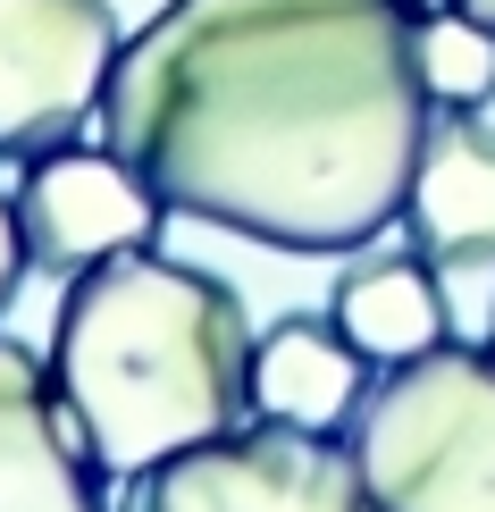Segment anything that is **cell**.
<instances>
[{
    "instance_id": "6da1fadb",
    "label": "cell",
    "mask_w": 495,
    "mask_h": 512,
    "mask_svg": "<svg viewBox=\"0 0 495 512\" xmlns=\"http://www.w3.org/2000/svg\"><path fill=\"white\" fill-rule=\"evenodd\" d=\"M428 0H160L126 34L101 143L177 219L344 261L403 227L428 143Z\"/></svg>"
},
{
    "instance_id": "7a4b0ae2",
    "label": "cell",
    "mask_w": 495,
    "mask_h": 512,
    "mask_svg": "<svg viewBox=\"0 0 495 512\" xmlns=\"http://www.w3.org/2000/svg\"><path fill=\"white\" fill-rule=\"evenodd\" d=\"M51 378L76 429L135 479L152 462L244 429L252 412V319L219 269L168 261V252H118L76 269L51 319Z\"/></svg>"
},
{
    "instance_id": "3957f363",
    "label": "cell",
    "mask_w": 495,
    "mask_h": 512,
    "mask_svg": "<svg viewBox=\"0 0 495 512\" xmlns=\"http://www.w3.org/2000/svg\"><path fill=\"white\" fill-rule=\"evenodd\" d=\"M353 471L370 512H495V336L395 361L353 412Z\"/></svg>"
},
{
    "instance_id": "277c9868",
    "label": "cell",
    "mask_w": 495,
    "mask_h": 512,
    "mask_svg": "<svg viewBox=\"0 0 495 512\" xmlns=\"http://www.w3.org/2000/svg\"><path fill=\"white\" fill-rule=\"evenodd\" d=\"M118 512H370L353 445L319 429H227L126 479Z\"/></svg>"
},
{
    "instance_id": "5b68a950",
    "label": "cell",
    "mask_w": 495,
    "mask_h": 512,
    "mask_svg": "<svg viewBox=\"0 0 495 512\" xmlns=\"http://www.w3.org/2000/svg\"><path fill=\"white\" fill-rule=\"evenodd\" d=\"M118 51L110 0H0V160H34L101 118Z\"/></svg>"
},
{
    "instance_id": "8992f818",
    "label": "cell",
    "mask_w": 495,
    "mask_h": 512,
    "mask_svg": "<svg viewBox=\"0 0 495 512\" xmlns=\"http://www.w3.org/2000/svg\"><path fill=\"white\" fill-rule=\"evenodd\" d=\"M17 219H26L34 269H101L118 252H152L168 202L126 168L110 143H42V152L17 168Z\"/></svg>"
},
{
    "instance_id": "52a82bcc",
    "label": "cell",
    "mask_w": 495,
    "mask_h": 512,
    "mask_svg": "<svg viewBox=\"0 0 495 512\" xmlns=\"http://www.w3.org/2000/svg\"><path fill=\"white\" fill-rule=\"evenodd\" d=\"M0 512H110V462L76 429L51 353L0 336Z\"/></svg>"
},
{
    "instance_id": "ba28073f",
    "label": "cell",
    "mask_w": 495,
    "mask_h": 512,
    "mask_svg": "<svg viewBox=\"0 0 495 512\" xmlns=\"http://www.w3.org/2000/svg\"><path fill=\"white\" fill-rule=\"evenodd\" d=\"M403 236L454 286H495V126L487 110H437L420 143V177L403 202Z\"/></svg>"
},
{
    "instance_id": "9c48e42d",
    "label": "cell",
    "mask_w": 495,
    "mask_h": 512,
    "mask_svg": "<svg viewBox=\"0 0 495 512\" xmlns=\"http://www.w3.org/2000/svg\"><path fill=\"white\" fill-rule=\"evenodd\" d=\"M370 403V361L336 328V311H277L252 336V412L277 429H353V412Z\"/></svg>"
},
{
    "instance_id": "30bf717a",
    "label": "cell",
    "mask_w": 495,
    "mask_h": 512,
    "mask_svg": "<svg viewBox=\"0 0 495 512\" xmlns=\"http://www.w3.org/2000/svg\"><path fill=\"white\" fill-rule=\"evenodd\" d=\"M328 311L336 328L361 345L370 370H395L428 345L454 336V277L428 261L420 244H395V252H353L344 277L328 286Z\"/></svg>"
},
{
    "instance_id": "8fae6325",
    "label": "cell",
    "mask_w": 495,
    "mask_h": 512,
    "mask_svg": "<svg viewBox=\"0 0 495 512\" xmlns=\"http://www.w3.org/2000/svg\"><path fill=\"white\" fill-rule=\"evenodd\" d=\"M420 76L437 110H487L495 101V34L462 9H428L420 26Z\"/></svg>"
},
{
    "instance_id": "7c38bea8",
    "label": "cell",
    "mask_w": 495,
    "mask_h": 512,
    "mask_svg": "<svg viewBox=\"0 0 495 512\" xmlns=\"http://www.w3.org/2000/svg\"><path fill=\"white\" fill-rule=\"evenodd\" d=\"M26 269H34L26 219H17V194H0V311L17 303V286H26Z\"/></svg>"
},
{
    "instance_id": "4fadbf2b",
    "label": "cell",
    "mask_w": 495,
    "mask_h": 512,
    "mask_svg": "<svg viewBox=\"0 0 495 512\" xmlns=\"http://www.w3.org/2000/svg\"><path fill=\"white\" fill-rule=\"evenodd\" d=\"M445 9H462V17H479V26L495 34V0H445Z\"/></svg>"
},
{
    "instance_id": "5bb4252c",
    "label": "cell",
    "mask_w": 495,
    "mask_h": 512,
    "mask_svg": "<svg viewBox=\"0 0 495 512\" xmlns=\"http://www.w3.org/2000/svg\"><path fill=\"white\" fill-rule=\"evenodd\" d=\"M487 336H495V319H487Z\"/></svg>"
}]
</instances>
